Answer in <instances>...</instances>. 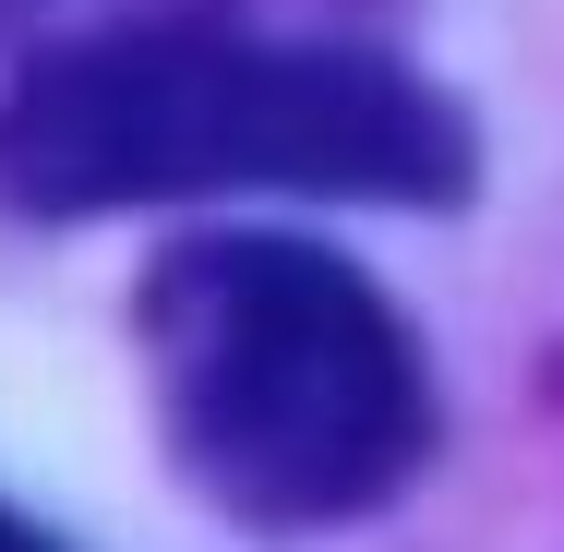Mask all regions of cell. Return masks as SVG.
Instances as JSON below:
<instances>
[{
    "instance_id": "1",
    "label": "cell",
    "mask_w": 564,
    "mask_h": 552,
    "mask_svg": "<svg viewBox=\"0 0 564 552\" xmlns=\"http://www.w3.org/2000/svg\"><path fill=\"white\" fill-rule=\"evenodd\" d=\"M468 120L337 36L240 24H120L12 73L0 97V205L12 217H120L193 193H337V205H456Z\"/></svg>"
},
{
    "instance_id": "4",
    "label": "cell",
    "mask_w": 564,
    "mask_h": 552,
    "mask_svg": "<svg viewBox=\"0 0 564 552\" xmlns=\"http://www.w3.org/2000/svg\"><path fill=\"white\" fill-rule=\"evenodd\" d=\"M0 12H12V0H0Z\"/></svg>"
},
{
    "instance_id": "3",
    "label": "cell",
    "mask_w": 564,
    "mask_h": 552,
    "mask_svg": "<svg viewBox=\"0 0 564 552\" xmlns=\"http://www.w3.org/2000/svg\"><path fill=\"white\" fill-rule=\"evenodd\" d=\"M0 552H48V541H36V529H24V517H12V505H0Z\"/></svg>"
},
{
    "instance_id": "2",
    "label": "cell",
    "mask_w": 564,
    "mask_h": 552,
    "mask_svg": "<svg viewBox=\"0 0 564 552\" xmlns=\"http://www.w3.org/2000/svg\"><path fill=\"white\" fill-rule=\"evenodd\" d=\"M132 336H144V385L181 480L240 529L372 517L433 456L421 336L348 252L276 240V228L181 240L144 277Z\"/></svg>"
}]
</instances>
